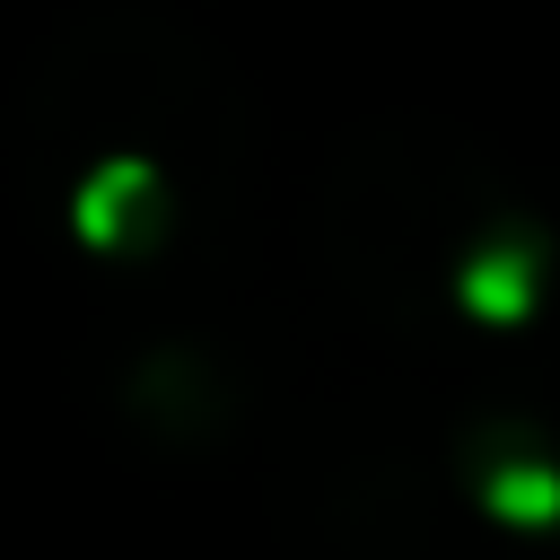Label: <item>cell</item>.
I'll return each mask as SVG.
<instances>
[{
  "mask_svg": "<svg viewBox=\"0 0 560 560\" xmlns=\"http://www.w3.org/2000/svg\"><path fill=\"white\" fill-rule=\"evenodd\" d=\"M481 508L499 525H560V464L542 455H499L481 472Z\"/></svg>",
  "mask_w": 560,
  "mask_h": 560,
  "instance_id": "obj_2",
  "label": "cell"
},
{
  "mask_svg": "<svg viewBox=\"0 0 560 560\" xmlns=\"http://www.w3.org/2000/svg\"><path fill=\"white\" fill-rule=\"evenodd\" d=\"M534 298H542V245L525 228H499L490 245H472L455 262V306L481 324H525Z\"/></svg>",
  "mask_w": 560,
  "mask_h": 560,
  "instance_id": "obj_1",
  "label": "cell"
}]
</instances>
